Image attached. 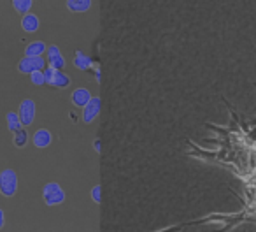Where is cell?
<instances>
[{"label": "cell", "instance_id": "6da1fadb", "mask_svg": "<svg viewBox=\"0 0 256 232\" xmlns=\"http://www.w3.org/2000/svg\"><path fill=\"white\" fill-rule=\"evenodd\" d=\"M18 190V176L12 169H6L0 172V192L6 197H11Z\"/></svg>", "mask_w": 256, "mask_h": 232}, {"label": "cell", "instance_id": "7a4b0ae2", "mask_svg": "<svg viewBox=\"0 0 256 232\" xmlns=\"http://www.w3.org/2000/svg\"><path fill=\"white\" fill-rule=\"evenodd\" d=\"M42 197L48 206H56V204H62L65 200L64 190H62V186L56 185V183H48L42 188Z\"/></svg>", "mask_w": 256, "mask_h": 232}, {"label": "cell", "instance_id": "3957f363", "mask_svg": "<svg viewBox=\"0 0 256 232\" xmlns=\"http://www.w3.org/2000/svg\"><path fill=\"white\" fill-rule=\"evenodd\" d=\"M18 67H20V71L25 72V74H32V72L44 71V67H46V62H44L42 57H37V58L25 57L23 60H20Z\"/></svg>", "mask_w": 256, "mask_h": 232}, {"label": "cell", "instance_id": "277c9868", "mask_svg": "<svg viewBox=\"0 0 256 232\" xmlns=\"http://www.w3.org/2000/svg\"><path fill=\"white\" fill-rule=\"evenodd\" d=\"M36 118V102L30 99H25L20 106V120H22V125L28 127L30 123Z\"/></svg>", "mask_w": 256, "mask_h": 232}, {"label": "cell", "instance_id": "5b68a950", "mask_svg": "<svg viewBox=\"0 0 256 232\" xmlns=\"http://www.w3.org/2000/svg\"><path fill=\"white\" fill-rule=\"evenodd\" d=\"M100 113V99L98 97H92L86 107L82 109V122L84 123H92L96 118V114Z\"/></svg>", "mask_w": 256, "mask_h": 232}, {"label": "cell", "instance_id": "8992f818", "mask_svg": "<svg viewBox=\"0 0 256 232\" xmlns=\"http://www.w3.org/2000/svg\"><path fill=\"white\" fill-rule=\"evenodd\" d=\"M48 62H50V65L54 69V71H60V69L65 67V58L62 57L60 50H58V46H50L48 48Z\"/></svg>", "mask_w": 256, "mask_h": 232}, {"label": "cell", "instance_id": "52a82bcc", "mask_svg": "<svg viewBox=\"0 0 256 232\" xmlns=\"http://www.w3.org/2000/svg\"><path fill=\"white\" fill-rule=\"evenodd\" d=\"M92 100V93L86 88H78L74 93H72V102L78 107H86V104Z\"/></svg>", "mask_w": 256, "mask_h": 232}, {"label": "cell", "instance_id": "ba28073f", "mask_svg": "<svg viewBox=\"0 0 256 232\" xmlns=\"http://www.w3.org/2000/svg\"><path fill=\"white\" fill-rule=\"evenodd\" d=\"M46 50H48L46 44L40 43V41H36V43H30L28 46H26L25 53H26V57H30V58H37V57H42V53Z\"/></svg>", "mask_w": 256, "mask_h": 232}, {"label": "cell", "instance_id": "9c48e42d", "mask_svg": "<svg viewBox=\"0 0 256 232\" xmlns=\"http://www.w3.org/2000/svg\"><path fill=\"white\" fill-rule=\"evenodd\" d=\"M34 144H36L37 148H46L51 144V134L48 132V130L40 129L37 130L36 134H34Z\"/></svg>", "mask_w": 256, "mask_h": 232}, {"label": "cell", "instance_id": "30bf717a", "mask_svg": "<svg viewBox=\"0 0 256 232\" xmlns=\"http://www.w3.org/2000/svg\"><path fill=\"white\" fill-rule=\"evenodd\" d=\"M23 30H26V32H36L37 29H39V18H37L36 15H32V13H28L26 16H23Z\"/></svg>", "mask_w": 256, "mask_h": 232}, {"label": "cell", "instance_id": "8fae6325", "mask_svg": "<svg viewBox=\"0 0 256 232\" xmlns=\"http://www.w3.org/2000/svg\"><path fill=\"white\" fill-rule=\"evenodd\" d=\"M90 6H92V2H88V0H68L67 2V8L74 13H84L86 9H90Z\"/></svg>", "mask_w": 256, "mask_h": 232}, {"label": "cell", "instance_id": "7c38bea8", "mask_svg": "<svg viewBox=\"0 0 256 232\" xmlns=\"http://www.w3.org/2000/svg\"><path fill=\"white\" fill-rule=\"evenodd\" d=\"M74 65L78 69H81V71H86V69L92 67V58L86 57L82 51H78V53H76V58H74Z\"/></svg>", "mask_w": 256, "mask_h": 232}, {"label": "cell", "instance_id": "4fadbf2b", "mask_svg": "<svg viewBox=\"0 0 256 232\" xmlns=\"http://www.w3.org/2000/svg\"><path fill=\"white\" fill-rule=\"evenodd\" d=\"M8 125H9V130H11L12 134H16L18 130H22V120H20V114L8 113Z\"/></svg>", "mask_w": 256, "mask_h": 232}, {"label": "cell", "instance_id": "5bb4252c", "mask_svg": "<svg viewBox=\"0 0 256 232\" xmlns=\"http://www.w3.org/2000/svg\"><path fill=\"white\" fill-rule=\"evenodd\" d=\"M68 83H70L68 76L64 74V72H60V71H56V74H54L53 83H51V85L56 86V88H65V86H68Z\"/></svg>", "mask_w": 256, "mask_h": 232}, {"label": "cell", "instance_id": "9a60e30c", "mask_svg": "<svg viewBox=\"0 0 256 232\" xmlns=\"http://www.w3.org/2000/svg\"><path fill=\"white\" fill-rule=\"evenodd\" d=\"M12 6H14V9L18 13H22V15H28V11L32 9V2L30 0H14L12 2Z\"/></svg>", "mask_w": 256, "mask_h": 232}, {"label": "cell", "instance_id": "2e32d148", "mask_svg": "<svg viewBox=\"0 0 256 232\" xmlns=\"http://www.w3.org/2000/svg\"><path fill=\"white\" fill-rule=\"evenodd\" d=\"M26 141H28V134H26V130H18V132L14 134V139H12V143H14L16 148H22L26 144Z\"/></svg>", "mask_w": 256, "mask_h": 232}, {"label": "cell", "instance_id": "e0dca14e", "mask_svg": "<svg viewBox=\"0 0 256 232\" xmlns=\"http://www.w3.org/2000/svg\"><path fill=\"white\" fill-rule=\"evenodd\" d=\"M42 74H44V81H46L48 85H51V83H53L54 74H56V71H54L53 67H46V69L42 71Z\"/></svg>", "mask_w": 256, "mask_h": 232}, {"label": "cell", "instance_id": "ac0fdd59", "mask_svg": "<svg viewBox=\"0 0 256 232\" xmlns=\"http://www.w3.org/2000/svg\"><path fill=\"white\" fill-rule=\"evenodd\" d=\"M30 79H32V83L34 85H44V74H42V71H39V72H32L30 74Z\"/></svg>", "mask_w": 256, "mask_h": 232}, {"label": "cell", "instance_id": "d6986e66", "mask_svg": "<svg viewBox=\"0 0 256 232\" xmlns=\"http://www.w3.org/2000/svg\"><path fill=\"white\" fill-rule=\"evenodd\" d=\"M92 195H93V200H95V202H100V186L98 185L92 190Z\"/></svg>", "mask_w": 256, "mask_h": 232}, {"label": "cell", "instance_id": "ffe728a7", "mask_svg": "<svg viewBox=\"0 0 256 232\" xmlns=\"http://www.w3.org/2000/svg\"><path fill=\"white\" fill-rule=\"evenodd\" d=\"M4 220H6V214H4V211L0 209V228L4 227Z\"/></svg>", "mask_w": 256, "mask_h": 232}]
</instances>
